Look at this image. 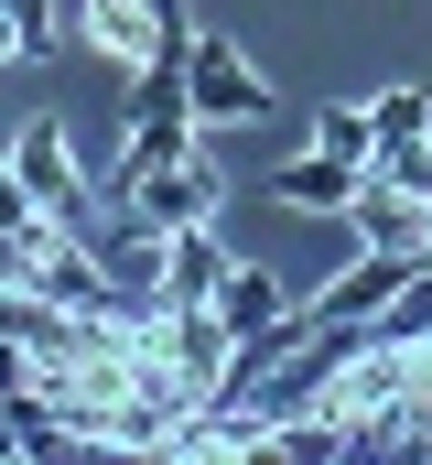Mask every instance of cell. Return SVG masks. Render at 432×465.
Instances as JSON below:
<instances>
[{"instance_id": "6da1fadb", "label": "cell", "mask_w": 432, "mask_h": 465, "mask_svg": "<svg viewBox=\"0 0 432 465\" xmlns=\"http://www.w3.org/2000/svg\"><path fill=\"white\" fill-rule=\"evenodd\" d=\"M44 22H54V44H87L108 65H152L195 33L184 0H44Z\"/></svg>"}, {"instance_id": "7a4b0ae2", "label": "cell", "mask_w": 432, "mask_h": 465, "mask_svg": "<svg viewBox=\"0 0 432 465\" xmlns=\"http://www.w3.org/2000/svg\"><path fill=\"white\" fill-rule=\"evenodd\" d=\"M11 173H22V195L44 206V228H65V238L98 228V195H87V173H76V152H65L54 119H33V130L11 141Z\"/></svg>"}, {"instance_id": "3957f363", "label": "cell", "mask_w": 432, "mask_h": 465, "mask_svg": "<svg viewBox=\"0 0 432 465\" xmlns=\"http://www.w3.org/2000/svg\"><path fill=\"white\" fill-rule=\"evenodd\" d=\"M184 98H195V119H216V130H238V119L270 109V76L227 44V33H195L184 44Z\"/></svg>"}, {"instance_id": "277c9868", "label": "cell", "mask_w": 432, "mask_h": 465, "mask_svg": "<svg viewBox=\"0 0 432 465\" xmlns=\"http://www.w3.org/2000/svg\"><path fill=\"white\" fill-rule=\"evenodd\" d=\"M119 195H130L141 217H162V228H206L227 184H216V163H206V152H173V163H141Z\"/></svg>"}, {"instance_id": "5b68a950", "label": "cell", "mask_w": 432, "mask_h": 465, "mask_svg": "<svg viewBox=\"0 0 432 465\" xmlns=\"http://www.w3.org/2000/svg\"><path fill=\"white\" fill-rule=\"evenodd\" d=\"M411 271H422L411 249H357V271H335V282H324L303 314H314V325H368V314H378V303H389Z\"/></svg>"}, {"instance_id": "8992f818", "label": "cell", "mask_w": 432, "mask_h": 465, "mask_svg": "<svg viewBox=\"0 0 432 465\" xmlns=\"http://www.w3.org/2000/svg\"><path fill=\"white\" fill-rule=\"evenodd\" d=\"M346 228L368 238V249H411V260H432V206L411 195V184H389V173H368V184H357Z\"/></svg>"}, {"instance_id": "52a82bcc", "label": "cell", "mask_w": 432, "mask_h": 465, "mask_svg": "<svg viewBox=\"0 0 432 465\" xmlns=\"http://www.w3.org/2000/svg\"><path fill=\"white\" fill-rule=\"evenodd\" d=\"M357 184H368V163H335V152H303V163L270 173V195H281V206H314V217H346Z\"/></svg>"}, {"instance_id": "ba28073f", "label": "cell", "mask_w": 432, "mask_h": 465, "mask_svg": "<svg viewBox=\"0 0 432 465\" xmlns=\"http://www.w3.org/2000/svg\"><path fill=\"white\" fill-rule=\"evenodd\" d=\"M216 282H227V249L206 228H173V271H162V303H216Z\"/></svg>"}, {"instance_id": "9c48e42d", "label": "cell", "mask_w": 432, "mask_h": 465, "mask_svg": "<svg viewBox=\"0 0 432 465\" xmlns=\"http://www.w3.org/2000/svg\"><path fill=\"white\" fill-rule=\"evenodd\" d=\"M216 314H227V336H260V325L281 314V282H270V271H249V260H227V282H216Z\"/></svg>"}, {"instance_id": "30bf717a", "label": "cell", "mask_w": 432, "mask_h": 465, "mask_svg": "<svg viewBox=\"0 0 432 465\" xmlns=\"http://www.w3.org/2000/svg\"><path fill=\"white\" fill-rule=\"evenodd\" d=\"M314 152H335V163H378V119L346 109V98H324V109H314Z\"/></svg>"}, {"instance_id": "8fae6325", "label": "cell", "mask_w": 432, "mask_h": 465, "mask_svg": "<svg viewBox=\"0 0 432 465\" xmlns=\"http://www.w3.org/2000/svg\"><path fill=\"white\" fill-rule=\"evenodd\" d=\"M44 217H22V228H11V217H0V292H22V282H33V249H44Z\"/></svg>"}, {"instance_id": "7c38bea8", "label": "cell", "mask_w": 432, "mask_h": 465, "mask_svg": "<svg viewBox=\"0 0 432 465\" xmlns=\"http://www.w3.org/2000/svg\"><path fill=\"white\" fill-rule=\"evenodd\" d=\"M368 119H378V141H422V130H432V98H422V87H389Z\"/></svg>"}, {"instance_id": "4fadbf2b", "label": "cell", "mask_w": 432, "mask_h": 465, "mask_svg": "<svg viewBox=\"0 0 432 465\" xmlns=\"http://www.w3.org/2000/svg\"><path fill=\"white\" fill-rule=\"evenodd\" d=\"M0 455H22V422H11V401H0Z\"/></svg>"}]
</instances>
